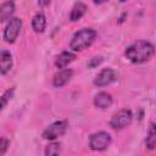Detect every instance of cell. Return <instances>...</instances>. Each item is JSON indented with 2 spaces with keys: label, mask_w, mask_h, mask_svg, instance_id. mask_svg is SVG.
Returning a JSON list of instances; mask_svg holds the SVG:
<instances>
[{
  "label": "cell",
  "mask_w": 156,
  "mask_h": 156,
  "mask_svg": "<svg viewBox=\"0 0 156 156\" xmlns=\"http://www.w3.org/2000/svg\"><path fill=\"white\" fill-rule=\"evenodd\" d=\"M9 145H10V141L6 138H1V140H0V155H4L6 152Z\"/></svg>",
  "instance_id": "ac0fdd59"
},
{
  "label": "cell",
  "mask_w": 156,
  "mask_h": 156,
  "mask_svg": "<svg viewBox=\"0 0 156 156\" xmlns=\"http://www.w3.org/2000/svg\"><path fill=\"white\" fill-rule=\"evenodd\" d=\"M32 28L35 33H43L46 28V17L43 13H37L32 20Z\"/></svg>",
  "instance_id": "4fadbf2b"
},
{
  "label": "cell",
  "mask_w": 156,
  "mask_h": 156,
  "mask_svg": "<svg viewBox=\"0 0 156 156\" xmlns=\"http://www.w3.org/2000/svg\"><path fill=\"white\" fill-rule=\"evenodd\" d=\"M13 12H15V4L11 0L4 2L0 7V21L5 22V21L10 20V17L13 15Z\"/></svg>",
  "instance_id": "5bb4252c"
},
{
  "label": "cell",
  "mask_w": 156,
  "mask_h": 156,
  "mask_svg": "<svg viewBox=\"0 0 156 156\" xmlns=\"http://www.w3.org/2000/svg\"><path fill=\"white\" fill-rule=\"evenodd\" d=\"M58 152H60V144L58 143H51L45 149L46 156H54V155H57Z\"/></svg>",
  "instance_id": "e0dca14e"
},
{
  "label": "cell",
  "mask_w": 156,
  "mask_h": 156,
  "mask_svg": "<svg viewBox=\"0 0 156 156\" xmlns=\"http://www.w3.org/2000/svg\"><path fill=\"white\" fill-rule=\"evenodd\" d=\"M94 1V4H96V5H100V4H102V2H105V1H107V0H93Z\"/></svg>",
  "instance_id": "44dd1931"
},
{
  "label": "cell",
  "mask_w": 156,
  "mask_h": 156,
  "mask_svg": "<svg viewBox=\"0 0 156 156\" xmlns=\"http://www.w3.org/2000/svg\"><path fill=\"white\" fill-rule=\"evenodd\" d=\"M126 1H128V0H119V2H126Z\"/></svg>",
  "instance_id": "7402d4cb"
},
{
  "label": "cell",
  "mask_w": 156,
  "mask_h": 156,
  "mask_svg": "<svg viewBox=\"0 0 156 156\" xmlns=\"http://www.w3.org/2000/svg\"><path fill=\"white\" fill-rule=\"evenodd\" d=\"M72 76H73V71H72L71 68H63V69L58 71V72L54 76V78H52V84H54V87H56V88H62L63 85H66V84L71 80Z\"/></svg>",
  "instance_id": "ba28073f"
},
{
  "label": "cell",
  "mask_w": 156,
  "mask_h": 156,
  "mask_svg": "<svg viewBox=\"0 0 156 156\" xmlns=\"http://www.w3.org/2000/svg\"><path fill=\"white\" fill-rule=\"evenodd\" d=\"M68 127V122L66 119H61V121H56L54 123H51L49 127H46L43 132V138L46 140H55L56 138L63 135L67 130Z\"/></svg>",
  "instance_id": "277c9868"
},
{
  "label": "cell",
  "mask_w": 156,
  "mask_h": 156,
  "mask_svg": "<svg viewBox=\"0 0 156 156\" xmlns=\"http://www.w3.org/2000/svg\"><path fill=\"white\" fill-rule=\"evenodd\" d=\"M132 119H133V115H132L130 110H126V108L119 110L110 119V126L113 129H122V128H126L127 126H129L132 123Z\"/></svg>",
  "instance_id": "8992f818"
},
{
  "label": "cell",
  "mask_w": 156,
  "mask_h": 156,
  "mask_svg": "<svg viewBox=\"0 0 156 156\" xmlns=\"http://www.w3.org/2000/svg\"><path fill=\"white\" fill-rule=\"evenodd\" d=\"M50 1L51 0H38V4H39V6H48L49 4H50Z\"/></svg>",
  "instance_id": "ffe728a7"
},
{
  "label": "cell",
  "mask_w": 156,
  "mask_h": 156,
  "mask_svg": "<svg viewBox=\"0 0 156 156\" xmlns=\"http://www.w3.org/2000/svg\"><path fill=\"white\" fill-rule=\"evenodd\" d=\"M115 80H116V72L112 68H104L95 77L94 85L101 88V87H106V85L111 84Z\"/></svg>",
  "instance_id": "52a82bcc"
},
{
  "label": "cell",
  "mask_w": 156,
  "mask_h": 156,
  "mask_svg": "<svg viewBox=\"0 0 156 156\" xmlns=\"http://www.w3.org/2000/svg\"><path fill=\"white\" fill-rule=\"evenodd\" d=\"M87 10H88V7H87V5H85V4L80 2V1L76 2V4L73 5L72 10H71L69 20H71L72 22H76V21H78V20H80V18L85 15Z\"/></svg>",
  "instance_id": "7c38bea8"
},
{
  "label": "cell",
  "mask_w": 156,
  "mask_h": 156,
  "mask_svg": "<svg viewBox=\"0 0 156 156\" xmlns=\"http://www.w3.org/2000/svg\"><path fill=\"white\" fill-rule=\"evenodd\" d=\"M111 135L107 132H98L90 135L89 138V146L91 150L95 151H104L111 145Z\"/></svg>",
  "instance_id": "3957f363"
},
{
  "label": "cell",
  "mask_w": 156,
  "mask_h": 156,
  "mask_svg": "<svg viewBox=\"0 0 156 156\" xmlns=\"http://www.w3.org/2000/svg\"><path fill=\"white\" fill-rule=\"evenodd\" d=\"M112 102H113V100H112L111 94L106 93V91H101V93L96 94L94 98V105L101 110H106V108L111 107Z\"/></svg>",
  "instance_id": "9c48e42d"
},
{
  "label": "cell",
  "mask_w": 156,
  "mask_h": 156,
  "mask_svg": "<svg viewBox=\"0 0 156 156\" xmlns=\"http://www.w3.org/2000/svg\"><path fill=\"white\" fill-rule=\"evenodd\" d=\"M96 32L93 28H82L74 33L71 39V49L73 51H83L88 49L95 40Z\"/></svg>",
  "instance_id": "7a4b0ae2"
},
{
  "label": "cell",
  "mask_w": 156,
  "mask_h": 156,
  "mask_svg": "<svg viewBox=\"0 0 156 156\" xmlns=\"http://www.w3.org/2000/svg\"><path fill=\"white\" fill-rule=\"evenodd\" d=\"M155 55V46L146 40H138L128 45L124 50V56L133 63H144Z\"/></svg>",
  "instance_id": "6da1fadb"
},
{
  "label": "cell",
  "mask_w": 156,
  "mask_h": 156,
  "mask_svg": "<svg viewBox=\"0 0 156 156\" xmlns=\"http://www.w3.org/2000/svg\"><path fill=\"white\" fill-rule=\"evenodd\" d=\"M76 60V54L71 52V51H63L61 52L56 60H55V66L57 68H65L66 66H68L72 61Z\"/></svg>",
  "instance_id": "30bf717a"
},
{
  "label": "cell",
  "mask_w": 156,
  "mask_h": 156,
  "mask_svg": "<svg viewBox=\"0 0 156 156\" xmlns=\"http://www.w3.org/2000/svg\"><path fill=\"white\" fill-rule=\"evenodd\" d=\"M145 145L149 150L156 149V123H150L147 135L145 139Z\"/></svg>",
  "instance_id": "9a60e30c"
},
{
  "label": "cell",
  "mask_w": 156,
  "mask_h": 156,
  "mask_svg": "<svg viewBox=\"0 0 156 156\" xmlns=\"http://www.w3.org/2000/svg\"><path fill=\"white\" fill-rule=\"evenodd\" d=\"M101 62H102V57H101V56H98V57H93V58H90V61L88 62V67H90V68H94V67L99 66Z\"/></svg>",
  "instance_id": "d6986e66"
},
{
  "label": "cell",
  "mask_w": 156,
  "mask_h": 156,
  "mask_svg": "<svg viewBox=\"0 0 156 156\" xmlns=\"http://www.w3.org/2000/svg\"><path fill=\"white\" fill-rule=\"evenodd\" d=\"M13 93H15V88H10L2 94V96H1V110H4L7 105V102L13 98Z\"/></svg>",
  "instance_id": "2e32d148"
},
{
  "label": "cell",
  "mask_w": 156,
  "mask_h": 156,
  "mask_svg": "<svg viewBox=\"0 0 156 156\" xmlns=\"http://www.w3.org/2000/svg\"><path fill=\"white\" fill-rule=\"evenodd\" d=\"M12 67V56L7 50H1L0 52V72L6 74Z\"/></svg>",
  "instance_id": "8fae6325"
},
{
  "label": "cell",
  "mask_w": 156,
  "mask_h": 156,
  "mask_svg": "<svg viewBox=\"0 0 156 156\" xmlns=\"http://www.w3.org/2000/svg\"><path fill=\"white\" fill-rule=\"evenodd\" d=\"M21 28H22V20L21 18H11L10 22L7 23L6 28L4 29V40L6 43H15V40L17 39L20 32H21Z\"/></svg>",
  "instance_id": "5b68a950"
}]
</instances>
